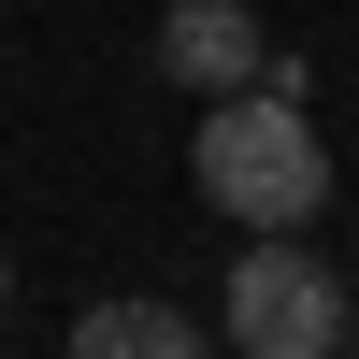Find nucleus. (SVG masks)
<instances>
[{
  "label": "nucleus",
  "mask_w": 359,
  "mask_h": 359,
  "mask_svg": "<svg viewBox=\"0 0 359 359\" xmlns=\"http://www.w3.org/2000/svg\"><path fill=\"white\" fill-rule=\"evenodd\" d=\"M345 316H359V287H345Z\"/></svg>",
  "instance_id": "423d86ee"
},
{
  "label": "nucleus",
  "mask_w": 359,
  "mask_h": 359,
  "mask_svg": "<svg viewBox=\"0 0 359 359\" xmlns=\"http://www.w3.org/2000/svg\"><path fill=\"white\" fill-rule=\"evenodd\" d=\"M72 359H216V331H201L187 302H86Z\"/></svg>",
  "instance_id": "20e7f679"
},
{
  "label": "nucleus",
  "mask_w": 359,
  "mask_h": 359,
  "mask_svg": "<svg viewBox=\"0 0 359 359\" xmlns=\"http://www.w3.org/2000/svg\"><path fill=\"white\" fill-rule=\"evenodd\" d=\"M187 172H201V201H216V216H245V230H316V201H331V144L302 130V101H287V86H216Z\"/></svg>",
  "instance_id": "f257e3e1"
},
{
  "label": "nucleus",
  "mask_w": 359,
  "mask_h": 359,
  "mask_svg": "<svg viewBox=\"0 0 359 359\" xmlns=\"http://www.w3.org/2000/svg\"><path fill=\"white\" fill-rule=\"evenodd\" d=\"M345 331H359L345 273L302 259V230H259V245L230 259V359H331Z\"/></svg>",
  "instance_id": "f03ea898"
},
{
  "label": "nucleus",
  "mask_w": 359,
  "mask_h": 359,
  "mask_svg": "<svg viewBox=\"0 0 359 359\" xmlns=\"http://www.w3.org/2000/svg\"><path fill=\"white\" fill-rule=\"evenodd\" d=\"M158 72L201 86V101H216V86H259V72H273V29H259L245 0H172V15H158Z\"/></svg>",
  "instance_id": "7ed1b4c3"
},
{
  "label": "nucleus",
  "mask_w": 359,
  "mask_h": 359,
  "mask_svg": "<svg viewBox=\"0 0 359 359\" xmlns=\"http://www.w3.org/2000/svg\"><path fill=\"white\" fill-rule=\"evenodd\" d=\"M0 287H15V259H0Z\"/></svg>",
  "instance_id": "39448f33"
}]
</instances>
